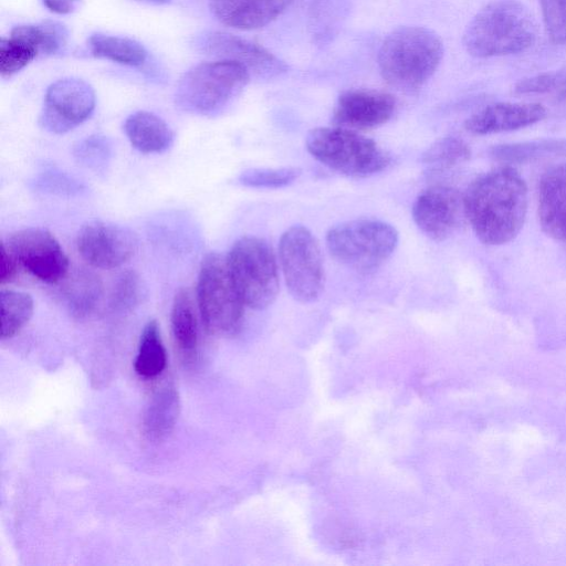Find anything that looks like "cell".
I'll return each mask as SVG.
<instances>
[{"mask_svg":"<svg viewBox=\"0 0 566 566\" xmlns=\"http://www.w3.org/2000/svg\"><path fill=\"white\" fill-rule=\"evenodd\" d=\"M538 219L546 235L566 241V164L554 166L542 175Z\"/></svg>","mask_w":566,"mask_h":566,"instance_id":"cell-17","label":"cell"},{"mask_svg":"<svg viewBox=\"0 0 566 566\" xmlns=\"http://www.w3.org/2000/svg\"><path fill=\"white\" fill-rule=\"evenodd\" d=\"M180 411L178 391L167 386L158 390L146 409L143 429L148 440L159 442L175 428Z\"/></svg>","mask_w":566,"mask_h":566,"instance_id":"cell-21","label":"cell"},{"mask_svg":"<svg viewBox=\"0 0 566 566\" xmlns=\"http://www.w3.org/2000/svg\"><path fill=\"white\" fill-rule=\"evenodd\" d=\"M39 53L27 42L10 35L0 40V74L10 77L32 62Z\"/></svg>","mask_w":566,"mask_h":566,"instance_id":"cell-32","label":"cell"},{"mask_svg":"<svg viewBox=\"0 0 566 566\" xmlns=\"http://www.w3.org/2000/svg\"><path fill=\"white\" fill-rule=\"evenodd\" d=\"M34 310L30 294L4 290L0 291L1 339L13 337L32 317Z\"/></svg>","mask_w":566,"mask_h":566,"instance_id":"cell-26","label":"cell"},{"mask_svg":"<svg viewBox=\"0 0 566 566\" xmlns=\"http://www.w3.org/2000/svg\"><path fill=\"white\" fill-rule=\"evenodd\" d=\"M562 98H563V99H566V88H565V90L563 91V93H562Z\"/></svg>","mask_w":566,"mask_h":566,"instance_id":"cell-40","label":"cell"},{"mask_svg":"<svg viewBox=\"0 0 566 566\" xmlns=\"http://www.w3.org/2000/svg\"><path fill=\"white\" fill-rule=\"evenodd\" d=\"M398 232L376 219H355L331 228L326 245L339 263L357 271H370L382 264L396 250Z\"/></svg>","mask_w":566,"mask_h":566,"instance_id":"cell-8","label":"cell"},{"mask_svg":"<svg viewBox=\"0 0 566 566\" xmlns=\"http://www.w3.org/2000/svg\"><path fill=\"white\" fill-rule=\"evenodd\" d=\"M171 332L174 340L186 360L196 355L198 321L193 301L188 289H180L172 302Z\"/></svg>","mask_w":566,"mask_h":566,"instance_id":"cell-22","label":"cell"},{"mask_svg":"<svg viewBox=\"0 0 566 566\" xmlns=\"http://www.w3.org/2000/svg\"><path fill=\"white\" fill-rule=\"evenodd\" d=\"M3 243L19 264L42 282L55 284L69 273V259L63 248L44 228L30 227L18 230Z\"/></svg>","mask_w":566,"mask_h":566,"instance_id":"cell-10","label":"cell"},{"mask_svg":"<svg viewBox=\"0 0 566 566\" xmlns=\"http://www.w3.org/2000/svg\"><path fill=\"white\" fill-rule=\"evenodd\" d=\"M43 6L57 14L71 13L80 0H41Z\"/></svg>","mask_w":566,"mask_h":566,"instance_id":"cell-38","label":"cell"},{"mask_svg":"<svg viewBox=\"0 0 566 566\" xmlns=\"http://www.w3.org/2000/svg\"><path fill=\"white\" fill-rule=\"evenodd\" d=\"M193 43L205 54L242 65L250 75L273 77L287 71L286 64L263 46L227 32H203Z\"/></svg>","mask_w":566,"mask_h":566,"instance_id":"cell-14","label":"cell"},{"mask_svg":"<svg viewBox=\"0 0 566 566\" xmlns=\"http://www.w3.org/2000/svg\"><path fill=\"white\" fill-rule=\"evenodd\" d=\"M293 1L209 0V7L221 23L234 29L253 30L276 19Z\"/></svg>","mask_w":566,"mask_h":566,"instance_id":"cell-18","label":"cell"},{"mask_svg":"<svg viewBox=\"0 0 566 566\" xmlns=\"http://www.w3.org/2000/svg\"><path fill=\"white\" fill-rule=\"evenodd\" d=\"M471 150L468 144L454 136H447L436 140L421 155V163L433 171H443L470 158Z\"/></svg>","mask_w":566,"mask_h":566,"instance_id":"cell-29","label":"cell"},{"mask_svg":"<svg viewBox=\"0 0 566 566\" xmlns=\"http://www.w3.org/2000/svg\"><path fill=\"white\" fill-rule=\"evenodd\" d=\"M73 156L82 167L104 174L114 156V145L107 136L91 135L74 145Z\"/></svg>","mask_w":566,"mask_h":566,"instance_id":"cell-30","label":"cell"},{"mask_svg":"<svg viewBox=\"0 0 566 566\" xmlns=\"http://www.w3.org/2000/svg\"><path fill=\"white\" fill-rule=\"evenodd\" d=\"M34 190L57 197H78L86 191V186L52 164H42L31 180Z\"/></svg>","mask_w":566,"mask_h":566,"instance_id":"cell-28","label":"cell"},{"mask_svg":"<svg viewBox=\"0 0 566 566\" xmlns=\"http://www.w3.org/2000/svg\"><path fill=\"white\" fill-rule=\"evenodd\" d=\"M301 175L296 167L251 168L239 176V182L251 188H281L292 184Z\"/></svg>","mask_w":566,"mask_h":566,"instance_id":"cell-33","label":"cell"},{"mask_svg":"<svg viewBox=\"0 0 566 566\" xmlns=\"http://www.w3.org/2000/svg\"><path fill=\"white\" fill-rule=\"evenodd\" d=\"M250 76L242 65L231 61L198 64L181 76L176 87V104L187 113L217 115L242 92Z\"/></svg>","mask_w":566,"mask_h":566,"instance_id":"cell-5","label":"cell"},{"mask_svg":"<svg viewBox=\"0 0 566 566\" xmlns=\"http://www.w3.org/2000/svg\"><path fill=\"white\" fill-rule=\"evenodd\" d=\"M305 145L316 160L352 178L369 177L390 163V156L376 142L339 126L313 128Z\"/></svg>","mask_w":566,"mask_h":566,"instance_id":"cell-4","label":"cell"},{"mask_svg":"<svg viewBox=\"0 0 566 566\" xmlns=\"http://www.w3.org/2000/svg\"><path fill=\"white\" fill-rule=\"evenodd\" d=\"M536 39V23L530 10L517 0H495L483 7L463 33V46L475 57L516 54Z\"/></svg>","mask_w":566,"mask_h":566,"instance_id":"cell-3","label":"cell"},{"mask_svg":"<svg viewBox=\"0 0 566 566\" xmlns=\"http://www.w3.org/2000/svg\"><path fill=\"white\" fill-rule=\"evenodd\" d=\"M411 212L419 230L434 241L447 240L467 220L464 196L455 188L442 185L420 192Z\"/></svg>","mask_w":566,"mask_h":566,"instance_id":"cell-13","label":"cell"},{"mask_svg":"<svg viewBox=\"0 0 566 566\" xmlns=\"http://www.w3.org/2000/svg\"><path fill=\"white\" fill-rule=\"evenodd\" d=\"M558 155H566V139L543 138L495 145L490 149V156L503 164H524Z\"/></svg>","mask_w":566,"mask_h":566,"instance_id":"cell-23","label":"cell"},{"mask_svg":"<svg viewBox=\"0 0 566 566\" xmlns=\"http://www.w3.org/2000/svg\"><path fill=\"white\" fill-rule=\"evenodd\" d=\"M396 101L392 95L375 90H348L336 102L333 122L348 129H368L387 123L394 115Z\"/></svg>","mask_w":566,"mask_h":566,"instance_id":"cell-15","label":"cell"},{"mask_svg":"<svg viewBox=\"0 0 566 566\" xmlns=\"http://www.w3.org/2000/svg\"><path fill=\"white\" fill-rule=\"evenodd\" d=\"M463 196L467 220L484 244H505L523 228L527 187L512 167H497L479 176Z\"/></svg>","mask_w":566,"mask_h":566,"instance_id":"cell-1","label":"cell"},{"mask_svg":"<svg viewBox=\"0 0 566 566\" xmlns=\"http://www.w3.org/2000/svg\"><path fill=\"white\" fill-rule=\"evenodd\" d=\"M1 269H0V283L1 285L12 282L21 266L15 256L9 251L6 244L1 243Z\"/></svg>","mask_w":566,"mask_h":566,"instance_id":"cell-37","label":"cell"},{"mask_svg":"<svg viewBox=\"0 0 566 566\" xmlns=\"http://www.w3.org/2000/svg\"><path fill=\"white\" fill-rule=\"evenodd\" d=\"M546 32L556 44H566V0H538Z\"/></svg>","mask_w":566,"mask_h":566,"instance_id":"cell-36","label":"cell"},{"mask_svg":"<svg viewBox=\"0 0 566 566\" xmlns=\"http://www.w3.org/2000/svg\"><path fill=\"white\" fill-rule=\"evenodd\" d=\"M62 281V298L73 316L84 318L96 311L103 300L104 287L95 272L77 269Z\"/></svg>","mask_w":566,"mask_h":566,"instance_id":"cell-20","label":"cell"},{"mask_svg":"<svg viewBox=\"0 0 566 566\" xmlns=\"http://www.w3.org/2000/svg\"><path fill=\"white\" fill-rule=\"evenodd\" d=\"M124 132L132 146L143 154H161L175 140L169 125L159 116L146 111L130 114L124 123Z\"/></svg>","mask_w":566,"mask_h":566,"instance_id":"cell-19","label":"cell"},{"mask_svg":"<svg viewBox=\"0 0 566 566\" xmlns=\"http://www.w3.org/2000/svg\"><path fill=\"white\" fill-rule=\"evenodd\" d=\"M167 355L156 321H149L140 335L135 370L143 377L158 376L166 367Z\"/></svg>","mask_w":566,"mask_h":566,"instance_id":"cell-27","label":"cell"},{"mask_svg":"<svg viewBox=\"0 0 566 566\" xmlns=\"http://www.w3.org/2000/svg\"><path fill=\"white\" fill-rule=\"evenodd\" d=\"M88 46L95 57L128 66H142L148 57L144 45L126 36L95 33L90 36Z\"/></svg>","mask_w":566,"mask_h":566,"instance_id":"cell-24","label":"cell"},{"mask_svg":"<svg viewBox=\"0 0 566 566\" xmlns=\"http://www.w3.org/2000/svg\"><path fill=\"white\" fill-rule=\"evenodd\" d=\"M226 258L245 306L254 310L270 306L279 293L280 280L276 258L269 242L254 235L242 237Z\"/></svg>","mask_w":566,"mask_h":566,"instance_id":"cell-7","label":"cell"},{"mask_svg":"<svg viewBox=\"0 0 566 566\" xmlns=\"http://www.w3.org/2000/svg\"><path fill=\"white\" fill-rule=\"evenodd\" d=\"M95 104V92L87 82L61 78L48 87L39 123L50 133L65 134L87 120Z\"/></svg>","mask_w":566,"mask_h":566,"instance_id":"cell-11","label":"cell"},{"mask_svg":"<svg viewBox=\"0 0 566 566\" xmlns=\"http://www.w3.org/2000/svg\"><path fill=\"white\" fill-rule=\"evenodd\" d=\"M143 294L142 280L137 272L126 270L115 281L111 294V306L116 311H129L136 306Z\"/></svg>","mask_w":566,"mask_h":566,"instance_id":"cell-34","label":"cell"},{"mask_svg":"<svg viewBox=\"0 0 566 566\" xmlns=\"http://www.w3.org/2000/svg\"><path fill=\"white\" fill-rule=\"evenodd\" d=\"M558 88H566V65L551 72L520 80L515 86L516 94H542Z\"/></svg>","mask_w":566,"mask_h":566,"instance_id":"cell-35","label":"cell"},{"mask_svg":"<svg viewBox=\"0 0 566 566\" xmlns=\"http://www.w3.org/2000/svg\"><path fill=\"white\" fill-rule=\"evenodd\" d=\"M346 11V0H313L310 17L313 36L319 42L331 40Z\"/></svg>","mask_w":566,"mask_h":566,"instance_id":"cell-31","label":"cell"},{"mask_svg":"<svg viewBox=\"0 0 566 566\" xmlns=\"http://www.w3.org/2000/svg\"><path fill=\"white\" fill-rule=\"evenodd\" d=\"M76 247L81 256L92 266L114 269L135 255L138 239L127 227L104 220H92L80 229Z\"/></svg>","mask_w":566,"mask_h":566,"instance_id":"cell-12","label":"cell"},{"mask_svg":"<svg viewBox=\"0 0 566 566\" xmlns=\"http://www.w3.org/2000/svg\"><path fill=\"white\" fill-rule=\"evenodd\" d=\"M442 56L443 43L434 31L403 25L384 39L377 63L388 85L403 93H415L434 74Z\"/></svg>","mask_w":566,"mask_h":566,"instance_id":"cell-2","label":"cell"},{"mask_svg":"<svg viewBox=\"0 0 566 566\" xmlns=\"http://www.w3.org/2000/svg\"><path fill=\"white\" fill-rule=\"evenodd\" d=\"M197 304L209 334L232 336L239 332L245 304L231 277L227 258L220 253L211 252L202 260Z\"/></svg>","mask_w":566,"mask_h":566,"instance_id":"cell-6","label":"cell"},{"mask_svg":"<svg viewBox=\"0 0 566 566\" xmlns=\"http://www.w3.org/2000/svg\"><path fill=\"white\" fill-rule=\"evenodd\" d=\"M140 1H144L147 3H153V4H167V3L171 2V0H140Z\"/></svg>","mask_w":566,"mask_h":566,"instance_id":"cell-39","label":"cell"},{"mask_svg":"<svg viewBox=\"0 0 566 566\" xmlns=\"http://www.w3.org/2000/svg\"><path fill=\"white\" fill-rule=\"evenodd\" d=\"M546 116L543 105L536 103L492 104L470 116L464 127L474 135L510 132L533 125Z\"/></svg>","mask_w":566,"mask_h":566,"instance_id":"cell-16","label":"cell"},{"mask_svg":"<svg viewBox=\"0 0 566 566\" xmlns=\"http://www.w3.org/2000/svg\"><path fill=\"white\" fill-rule=\"evenodd\" d=\"M279 258L291 295L302 303L315 301L324 289V263L315 235L304 226L286 229L279 242Z\"/></svg>","mask_w":566,"mask_h":566,"instance_id":"cell-9","label":"cell"},{"mask_svg":"<svg viewBox=\"0 0 566 566\" xmlns=\"http://www.w3.org/2000/svg\"><path fill=\"white\" fill-rule=\"evenodd\" d=\"M10 35L30 44L39 55H51L65 46L67 31L61 23L46 21L39 24L17 25L11 30Z\"/></svg>","mask_w":566,"mask_h":566,"instance_id":"cell-25","label":"cell"}]
</instances>
